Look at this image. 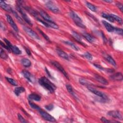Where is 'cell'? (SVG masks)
Returning <instances> with one entry per match:
<instances>
[{"label": "cell", "mask_w": 123, "mask_h": 123, "mask_svg": "<svg viewBox=\"0 0 123 123\" xmlns=\"http://www.w3.org/2000/svg\"><path fill=\"white\" fill-rule=\"evenodd\" d=\"M38 82L40 86L47 89L50 93H53L56 89V86L45 76L41 77L39 78Z\"/></svg>", "instance_id": "1"}, {"label": "cell", "mask_w": 123, "mask_h": 123, "mask_svg": "<svg viewBox=\"0 0 123 123\" xmlns=\"http://www.w3.org/2000/svg\"><path fill=\"white\" fill-rule=\"evenodd\" d=\"M70 16L73 19L74 23L78 27L82 28H86V25L83 24L82 19L74 11H72L70 13Z\"/></svg>", "instance_id": "2"}, {"label": "cell", "mask_w": 123, "mask_h": 123, "mask_svg": "<svg viewBox=\"0 0 123 123\" xmlns=\"http://www.w3.org/2000/svg\"><path fill=\"white\" fill-rule=\"evenodd\" d=\"M87 89L90 91H91L92 93H93L95 95H96V96H98V97H100L101 98H102V99L105 100L107 102H108V100H109L108 96L104 93L101 92L100 91H98V90L95 89L94 88L92 87L91 86H87Z\"/></svg>", "instance_id": "3"}, {"label": "cell", "mask_w": 123, "mask_h": 123, "mask_svg": "<svg viewBox=\"0 0 123 123\" xmlns=\"http://www.w3.org/2000/svg\"><path fill=\"white\" fill-rule=\"evenodd\" d=\"M3 40L5 42V44L8 46V47L11 49V51H12L13 53L16 55H20L22 53L21 50L17 46L12 45L10 43V42L6 38H4Z\"/></svg>", "instance_id": "4"}, {"label": "cell", "mask_w": 123, "mask_h": 123, "mask_svg": "<svg viewBox=\"0 0 123 123\" xmlns=\"http://www.w3.org/2000/svg\"><path fill=\"white\" fill-rule=\"evenodd\" d=\"M60 72H61L63 75L68 79H69V76L67 74V73H66V72L65 71V70L64 69V68H63V67L57 61H52L50 62Z\"/></svg>", "instance_id": "5"}, {"label": "cell", "mask_w": 123, "mask_h": 123, "mask_svg": "<svg viewBox=\"0 0 123 123\" xmlns=\"http://www.w3.org/2000/svg\"><path fill=\"white\" fill-rule=\"evenodd\" d=\"M16 9L17 10V11L20 13V14H21L23 18L24 19V20L25 21V22H26L29 25H32V23L31 22V21L30 20V18H29V17L27 15V14H26V13L23 10V9H22V8L20 7V5H17L16 6Z\"/></svg>", "instance_id": "6"}, {"label": "cell", "mask_w": 123, "mask_h": 123, "mask_svg": "<svg viewBox=\"0 0 123 123\" xmlns=\"http://www.w3.org/2000/svg\"><path fill=\"white\" fill-rule=\"evenodd\" d=\"M39 112L41 117L45 120H47L49 122H56V119L48 112L41 110L39 111Z\"/></svg>", "instance_id": "7"}, {"label": "cell", "mask_w": 123, "mask_h": 123, "mask_svg": "<svg viewBox=\"0 0 123 123\" xmlns=\"http://www.w3.org/2000/svg\"><path fill=\"white\" fill-rule=\"evenodd\" d=\"M47 8L54 13H58L60 11L59 8L52 1H48L45 4Z\"/></svg>", "instance_id": "8"}, {"label": "cell", "mask_w": 123, "mask_h": 123, "mask_svg": "<svg viewBox=\"0 0 123 123\" xmlns=\"http://www.w3.org/2000/svg\"><path fill=\"white\" fill-rule=\"evenodd\" d=\"M23 29H24V31L30 37H32V38H33L34 39H37V40L40 39V38H39V36L37 35V34L35 31H34L32 29H31L30 28H29L28 27L24 26Z\"/></svg>", "instance_id": "9"}, {"label": "cell", "mask_w": 123, "mask_h": 123, "mask_svg": "<svg viewBox=\"0 0 123 123\" xmlns=\"http://www.w3.org/2000/svg\"><path fill=\"white\" fill-rule=\"evenodd\" d=\"M107 114L110 116H111L114 118L118 119L119 120H122L123 116L122 113L118 111H109Z\"/></svg>", "instance_id": "10"}, {"label": "cell", "mask_w": 123, "mask_h": 123, "mask_svg": "<svg viewBox=\"0 0 123 123\" xmlns=\"http://www.w3.org/2000/svg\"><path fill=\"white\" fill-rule=\"evenodd\" d=\"M6 19H7V22L9 23L10 25L12 27V28L13 29V30L15 32H18V28L16 24L14 23V21L12 19V17L8 14H6Z\"/></svg>", "instance_id": "11"}, {"label": "cell", "mask_w": 123, "mask_h": 123, "mask_svg": "<svg viewBox=\"0 0 123 123\" xmlns=\"http://www.w3.org/2000/svg\"><path fill=\"white\" fill-rule=\"evenodd\" d=\"M22 73L25 78H26L28 81L31 83H33L34 82V77L28 71L26 70H23Z\"/></svg>", "instance_id": "12"}, {"label": "cell", "mask_w": 123, "mask_h": 123, "mask_svg": "<svg viewBox=\"0 0 123 123\" xmlns=\"http://www.w3.org/2000/svg\"><path fill=\"white\" fill-rule=\"evenodd\" d=\"M94 77L95 78L99 83L104 85H107L109 84L108 81L103 76L98 74H94Z\"/></svg>", "instance_id": "13"}, {"label": "cell", "mask_w": 123, "mask_h": 123, "mask_svg": "<svg viewBox=\"0 0 123 123\" xmlns=\"http://www.w3.org/2000/svg\"><path fill=\"white\" fill-rule=\"evenodd\" d=\"M39 14L41 15V16L44 19L46 22H54L52 19L44 11L41 10L39 12Z\"/></svg>", "instance_id": "14"}, {"label": "cell", "mask_w": 123, "mask_h": 123, "mask_svg": "<svg viewBox=\"0 0 123 123\" xmlns=\"http://www.w3.org/2000/svg\"><path fill=\"white\" fill-rule=\"evenodd\" d=\"M102 23H103V24L104 26H105V28L106 29V30L108 32H114L115 27H114L111 24H110L108 22H106V21L102 20Z\"/></svg>", "instance_id": "15"}, {"label": "cell", "mask_w": 123, "mask_h": 123, "mask_svg": "<svg viewBox=\"0 0 123 123\" xmlns=\"http://www.w3.org/2000/svg\"><path fill=\"white\" fill-rule=\"evenodd\" d=\"M56 51L58 54V55L61 58L66 60H69V57L68 55L64 51H63L62 49H57Z\"/></svg>", "instance_id": "16"}, {"label": "cell", "mask_w": 123, "mask_h": 123, "mask_svg": "<svg viewBox=\"0 0 123 123\" xmlns=\"http://www.w3.org/2000/svg\"><path fill=\"white\" fill-rule=\"evenodd\" d=\"M110 78L115 81H121L123 80V74L121 73H116L110 76Z\"/></svg>", "instance_id": "17"}, {"label": "cell", "mask_w": 123, "mask_h": 123, "mask_svg": "<svg viewBox=\"0 0 123 123\" xmlns=\"http://www.w3.org/2000/svg\"><path fill=\"white\" fill-rule=\"evenodd\" d=\"M0 5L1 8L3 9L4 10L8 12H12V8L7 4H6L4 1H0Z\"/></svg>", "instance_id": "18"}, {"label": "cell", "mask_w": 123, "mask_h": 123, "mask_svg": "<svg viewBox=\"0 0 123 123\" xmlns=\"http://www.w3.org/2000/svg\"><path fill=\"white\" fill-rule=\"evenodd\" d=\"M28 98L30 100H35L39 101L41 99V97L36 93H31L28 95Z\"/></svg>", "instance_id": "19"}, {"label": "cell", "mask_w": 123, "mask_h": 123, "mask_svg": "<svg viewBox=\"0 0 123 123\" xmlns=\"http://www.w3.org/2000/svg\"><path fill=\"white\" fill-rule=\"evenodd\" d=\"M66 89H67V91H68V92L70 94H71L74 98H75L77 100H78V98L77 96L76 95L75 93H74L72 86L70 84H67L66 85Z\"/></svg>", "instance_id": "20"}, {"label": "cell", "mask_w": 123, "mask_h": 123, "mask_svg": "<svg viewBox=\"0 0 123 123\" xmlns=\"http://www.w3.org/2000/svg\"><path fill=\"white\" fill-rule=\"evenodd\" d=\"M72 35L76 41H77L78 42L81 43L82 45H85V44H84L83 42L82 41V37L78 33H77L76 32L73 31L72 32Z\"/></svg>", "instance_id": "21"}, {"label": "cell", "mask_w": 123, "mask_h": 123, "mask_svg": "<svg viewBox=\"0 0 123 123\" xmlns=\"http://www.w3.org/2000/svg\"><path fill=\"white\" fill-rule=\"evenodd\" d=\"M83 36L90 43H93L94 42L95 39V38L92 36L90 34L87 33H84L83 34Z\"/></svg>", "instance_id": "22"}, {"label": "cell", "mask_w": 123, "mask_h": 123, "mask_svg": "<svg viewBox=\"0 0 123 123\" xmlns=\"http://www.w3.org/2000/svg\"><path fill=\"white\" fill-rule=\"evenodd\" d=\"M63 42L64 44L69 46L70 47H71L74 50H75L76 51H78L79 50V48H78V47H77L75 44H74L72 42L69 41H63Z\"/></svg>", "instance_id": "23"}, {"label": "cell", "mask_w": 123, "mask_h": 123, "mask_svg": "<svg viewBox=\"0 0 123 123\" xmlns=\"http://www.w3.org/2000/svg\"><path fill=\"white\" fill-rule=\"evenodd\" d=\"M22 65L25 67H29L31 65V62L27 58H23L21 61Z\"/></svg>", "instance_id": "24"}, {"label": "cell", "mask_w": 123, "mask_h": 123, "mask_svg": "<svg viewBox=\"0 0 123 123\" xmlns=\"http://www.w3.org/2000/svg\"><path fill=\"white\" fill-rule=\"evenodd\" d=\"M25 91V88L24 87L22 86L16 87L14 90V93L17 96H19L21 93L24 92Z\"/></svg>", "instance_id": "25"}, {"label": "cell", "mask_w": 123, "mask_h": 123, "mask_svg": "<svg viewBox=\"0 0 123 123\" xmlns=\"http://www.w3.org/2000/svg\"><path fill=\"white\" fill-rule=\"evenodd\" d=\"M105 59L107 60V61L109 62L112 65H113L114 67H116L117 64L116 63V62L114 61V60L112 58V57H111L110 55H106L105 57Z\"/></svg>", "instance_id": "26"}, {"label": "cell", "mask_w": 123, "mask_h": 123, "mask_svg": "<svg viewBox=\"0 0 123 123\" xmlns=\"http://www.w3.org/2000/svg\"><path fill=\"white\" fill-rule=\"evenodd\" d=\"M79 82L81 85L86 86H90L91 85H93V84L92 83H91L89 81H88L84 78H80L79 79Z\"/></svg>", "instance_id": "27"}, {"label": "cell", "mask_w": 123, "mask_h": 123, "mask_svg": "<svg viewBox=\"0 0 123 123\" xmlns=\"http://www.w3.org/2000/svg\"><path fill=\"white\" fill-rule=\"evenodd\" d=\"M101 16L103 18L107 19L108 21H109L111 22H114V20L113 18L112 17V16L111 15V14H108L107 13L102 12V14H101Z\"/></svg>", "instance_id": "28"}, {"label": "cell", "mask_w": 123, "mask_h": 123, "mask_svg": "<svg viewBox=\"0 0 123 123\" xmlns=\"http://www.w3.org/2000/svg\"><path fill=\"white\" fill-rule=\"evenodd\" d=\"M86 5L87 7V8L92 12H95L97 10V7L95 5H94L93 4H92L91 3H90V2H88L86 1Z\"/></svg>", "instance_id": "29"}, {"label": "cell", "mask_w": 123, "mask_h": 123, "mask_svg": "<svg viewBox=\"0 0 123 123\" xmlns=\"http://www.w3.org/2000/svg\"><path fill=\"white\" fill-rule=\"evenodd\" d=\"M111 15L113 18L114 21H117L119 24H120L121 25L122 24L123 21H122V18L121 17H120L119 16L113 14H111Z\"/></svg>", "instance_id": "30"}, {"label": "cell", "mask_w": 123, "mask_h": 123, "mask_svg": "<svg viewBox=\"0 0 123 123\" xmlns=\"http://www.w3.org/2000/svg\"><path fill=\"white\" fill-rule=\"evenodd\" d=\"M5 79H6V80L11 85L14 86H17L18 84L17 83V82L13 79L11 78H9V77H5Z\"/></svg>", "instance_id": "31"}, {"label": "cell", "mask_w": 123, "mask_h": 123, "mask_svg": "<svg viewBox=\"0 0 123 123\" xmlns=\"http://www.w3.org/2000/svg\"><path fill=\"white\" fill-rule=\"evenodd\" d=\"M29 104L30 105V106L33 109H35V110H38L39 111L40 110V107L38 106L35 103L32 102V101L29 100Z\"/></svg>", "instance_id": "32"}, {"label": "cell", "mask_w": 123, "mask_h": 123, "mask_svg": "<svg viewBox=\"0 0 123 123\" xmlns=\"http://www.w3.org/2000/svg\"><path fill=\"white\" fill-rule=\"evenodd\" d=\"M37 29L39 31V33L41 34V35L44 37V38L46 40H47V41H49V42H50V39H49V37H48L45 33H44L41 30H40L39 28H37Z\"/></svg>", "instance_id": "33"}, {"label": "cell", "mask_w": 123, "mask_h": 123, "mask_svg": "<svg viewBox=\"0 0 123 123\" xmlns=\"http://www.w3.org/2000/svg\"><path fill=\"white\" fill-rule=\"evenodd\" d=\"M12 12L13 13V14L14 15V16H15V17H16V18L18 20V21H19V22H20L21 24H23V20L21 19V18L19 16V15L17 14V13L16 12H15L14 11H13L12 10Z\"/></svg>", "instance_id": "34"}, {"label": "cell", "mask_w": 123, "mask_h": 123, "mask_svg": "<svg viewBox=\"0 0 123 123\" xmlns=\"http://www.w3.org/2000/svg\"><path fill=\"white\" fill-rule=\"evenodd\" d=\"M0 57L2 59L6 60L8 58V56L7 54L5 53V52L2 49H0Z\"/></svg>", "instance_id": "35"}, {"label": "cell", "mask_w": 123, "mask_h": 123, "mask_svg": "<svg viewBox=\"0 0 123 123\" xmlns=\"http://www.w3.org/2000/svg\"><path fill=\"white\" fill-rule=\"evenodd\" d=\"M84 56L87 60H89V61H91L93 59V57L92 56V55L89 53L88 52H86V53H85L84 54Z\"/></svg>", "instance_id": "36"}, {"label": "cell", "mask_w": 123, "mask_h": 123, "mask_svg": "<svg viewBox=\"0 0 123 123\" xmlns=\"http://www.w3.org/2000/svg\"><path fill=\"white\" fill-rule=\"evenodd\" d=\"M114 33L118 34L119 35H123V29L120 28H118V27H115V30L114 31Z\"/></svg>", "instance_id": "37"}, {"label": "cell", "mask_w": 123, "mask_h": 123, "mask_svg": "<svg viewBox=\"0 0 123 123\" xmlns=\"http://www.w3.org/2000/svg\"><path fill=\"white\" fill-rule=\"evenodd\" d=\"M17 116H18V118L19 119V120L23 123H27V121L25 119V118L19 113H18L17 114Z\"/></svg>", "instance_id": "38"}, {"label": "cell", "mask_w": 123, "mask_h": 123, "mask_svg": "<svg viewBox=\"0 0 123 123\" xmlns=\"http://www.w3.org/2000/svg\"><path fill=\"white\" fill-rule=\"evenodd\" d=\"M45 108L48 111H51L53 109L54 106L53 105V104H49L48 105L45 106Z\"/></svg>", "instance_id": "39"}, {"label": "cell", "mask_w": 123, "mask_h": 123, "mask_svg": "<svg viewBox=\"0 0 123 123\" xmlns=\"http://www.w3.org/2000/svg\"><path fill=\"white\" fill-rule=\"evenodd\" d=\"M0 45H1V46L3 47V48H4L5 49H6V50H7L8 51H9V52H10L11 51V49H10V48L8 47V46L6 45V44H4L2 42H0Z\"/></svg>", "instance_id": "40"}, {"label": "cell", "mask_w": 123, "mask_h": 123, "mask_svg": "<svg viewBox=\"0 0 123 123\" xmlns=\"http://www.w3.org/2000/svg\"><path fill=\"white\" fill-rule=\"evenodd\" d=\"M116 4V6H117V7L120 10L121 12H123V6L122 4L120 2H117Z\"/></svg>", "instance_id": "41"}, {"label": "cell", "mask_w": 123, "mask_h": 123, "mask_svg": "<svg viewBox=\"0 0 123 123\" xmlns=\"http://www.w3.org/2000/svg\"><path fill=\"white\" fill-rule=\"evenodd\" d=\"M101 121L103 122V123H111V122H112V121H110V120H108V119H107L106 118L104 117H102L100 119Z\"/></svg>", "instance_id": "42"}, {"label": "cell", "mask_w": 123, "mask_h": 123, "mask_svg": "<svg viewBox=\"0 0 123 123\" xmlns=\"http://www.w3.org/2000/svg\"><path fill=\"white\" fill-rule=\"evenodd\" d=\"M45 71H46V73L49 76V77H50V78H52V76H51V75H50V73L49 72V71H48V69L46 68V67H45Z\"/></svg>", "instance_id": "43"}, {"label": "cell", "mask_w": 123, "mask_h": 123, "mask_svg": "<svg viewBox=\"0 0 123 123\" xmlns=\"http://www.w3.org/2000/svg\"><path fill=\"white\" fill-rule=\"evenodd\" d=\"M25 51L26 52L27 54L28 55H29V56L31 55V52H30V50H29V49H28L27 48H25Z\"/></svg>", "instance_id": "44"}, {"label": "cell", "mask_w": 123, "mask_h": 123, "mask_svg": "<svg viewBox=\"0 0 123 123\" xmlns=\"http://www.w3.org/2000/svg\"><path fill=\"white\" fill-rule=\"evenodd\" d=\"M104 1H105V2H108V3H111V2H112V0H103Z\"/></svg>", "instance_id": "45"}]
</instances>
